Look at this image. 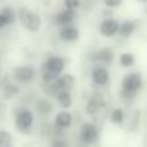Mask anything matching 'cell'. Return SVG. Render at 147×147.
Wrapping results in <instances>:
<instances>
[{"label": "cell", "instance_id": "obj_1", "mask_svg": "<svg viewBox=\"0 0 147 147\" xmlns=\"http://www.w3.org/2000/svg\"><path fill=\"white\" fill-rule=\"evenodd\" d=\"M142 86V76L138 72H132L124 76L121 83V97L124 99H133Z\"/></svg>", "mask_w": 147, "mask_h": 147}, {"label": "cell", "instance_id": "obj_2", "mask_svg": "<svg viewBox=\"0 0 147 147\" xmlns=\"http://www.w3.org/2000/svg\"><path fill=\"white\" fill-rule=\"evenodd\" d=\"M65 69V59L61 57H51L43 65V80L44 83L54 81Z\"/></svg>", "mask_w": 147, "mask_h": 147}, {"label": "cell", "instance_id": "obj_3", "mask_svg": "<svg viewBox=\"0 0 147 147\" xmlns=\"http://www.w3.org/2000/svg\"><path fill=\"white\" fill-rule=\"evenodd\" d=\"M18 18H20L22 26L30 32H36L39 31L41 26V18L39 14H36L35 12L30 10L26 7H21L18 9Z\"/></svg>", "mask_w": 147, "mask_h": 147}, {"label": "cell", "instance_id": "obj_4", "mask_svg": "<svg viewBox=\"0 0 147 147\" xmlns=\"http://www.w3.org/2000/svg\"><path fill=\"white\" fill-rule=\"evenodd\" d=\"M34 115L30 110L21 109L16 112V127L21 133H28L32 127Z\"/></svg>", "mask_w": 147, "mask_h": 147}, {"label": "cell", "instance_id": "obj_5", "mask_svg": "<svg viewBox=\"0 0 147 147\" xmlns=\"http://www.w3.org/2000/svg\"><path fill=\"white\" fill-rule=\"evenodd\" d=\"M98 138V129L92 123H85L83 124L80 129V141L84 145H93Z\"/></svg>", "mask_w": 147, "mask_h": 147}, {"label": "cell", "instance_id": "obj_6", "mask_svg": "<svg viewBox=\"0 0 147 147\" xmlns=\"http://www.w3.org/2000/svg\"><path fill=\"white\" fill-rule=\"evenodd\" d=\"M13 75H14L16 80H18L20 83L27 84L30 81H32L34 78H35V70L31 66H20L17 69H14Z\"/></svg>", "mask_w": 147, "mask_h": 147}, {"label": "cell", "instance_id": "obj_7", "mask_svg": "<svg viewBox=\"0 0 147 147\" xmlns=\"http://www.w3.org/2000/svg\"><path fill=\"white\" fill-rule=\"evenodd\" d=\"M119 30V22L116 20H112V18H107L99 26V32L102 34L106 38H110V36L115 35Z\"/></svg>", "mask_w": 147, "mask_h": 147}, {"label": "cell", "instance_id": "obj_8", "mask_svg": "<svg viewBox=\"0 0 147 147\" xmlns=\"http://www.w3.org/2000/svg\"><path fill=\"white\" fill-rule=\"evenodd\" d=\"M90 59L94 62H102V63H111L114 61V52L109 48L101 49L98 52H94L90 56Z\"/></svg>", "mask_w": 147, "mask_h": 147}, {"label": "cell", "instance_id": "obj_9", "mask_svg": "<svg viewBox=\"0 0 147 147\" xmlns=\"http://www.w3.org/2000/svg\"><path fill=\"white\" fill-rule=\"evenodd\" d=\"M105 107V102L102 99L101 96H93L86 103V114L88 115H96L99 110H102Z\"/></svg>", "mask_w": 147, "mask_h": 147}, {"label": "cell", "instance_id": "obj_10", "mask_svg": "<svg viewBox=\"0 0 147 147\" xmlns=\"http://www.w3.org/2000/svg\"><path fill=\"white\" fill-rule=\"evenodd\" d=\"M59 38L65 41H75L79 38V31L76 27L71 25H66L59 31Z\"/></svg>", "mask_w": 147, "mask_h": 147}, {"label": "cell", "instance_id": "obj_11", "mask_svg": "<svg viewBox=\"0 0 147 147\" xmlns=\"http://www.w3.org/2000/svg\"><path fill=\"white\" fill-rule=\"evenodd\" d=\"M75 20V10L74 9H65L62 12H59L56 16V23L61 26H66V25H71V22Z\"/></svg>", "mask_w": 147, "mask_h": 147}, {"label": "cell", "instance_id": "obj_12", "mask_svg": "<svg viewBox=\"0 0 147 147\" xmlns=\"http://www.w3.org/2000/svg\"><path fill=\"white\" fill-rule=\"evenodd\" d=\"M56 84L59 90H71L74 84H75V79L71 74H65V75L56 79Z\"/></svg>", "mask_w": 147, "mask_h": 147}, {"label": "cell", "instance_id": "obj_13", "mask_svg": "<svg viewBox=\"0 0 147 147\" xmlns=\"http://www.w3.org/2000/svg\"><path fill=\"white\" fill-rule=\"evenodd\" d=\"M92 78H93V81L97 84V85H105L109 81V71H107L105 67H96L92 72Z\"/></svg>", "mask_w": 147, "mask_h": 147}, {"label": "cell", "instance_id": "obj_14", "mask_svg": "<svg viewBox=\"0 0 147 147\" xmlns=\"http://www.w3.org/2000/svg\"><path fill=\"white\" fill-rule=\"evenodd\" d=\"M72 124V115L67 111H61L56 116V125L61 129L69 128Z\"/></svg>", "mask_w": 147, "mask_h": 147}, {"label": "cell", "instance_id": "obj_15", "mask_svg": "<svg viewBox=\"0 0 147 147\" xmlns=\"http://www.w3.org/2000/svg\"><path fill=\"white\" fill-rule=\"evenodd\" d=\"M136 27H137V23H136L134 21H125L121 25H119L117 32H119L123 38H128V36H130L136 31Z\"/></svg>", "mask_w": 147, "mask_h": 147}, {"label": "cell", "instance_id": "obj_16", "mask_svg": "<svg viewBox=\"0 0 147 147\" xmlns=\"http://www.w3.org/2000/svg\"><path fill=\"white\" fill-rule=\"evenodd\" d=\"M57 101L58 103L61 105L63 109H69L70 106L72 105V97L70 90H58V93L56 94Z\"/></svg>", "mask_w": 147, "mask_h": 147}, {"label": "cell", "instance_id": "obj_17", "mask_svg": "<svg viewBox=\"0 0 147 147\" xmlns=\"http://www.w3.org/2000/svg\"><path fill=\"white\" fill-rule=\"evenodd\" d=\"M36 110H38L39 114L41 115H49L52 111H53V105L49 99H45V98H41L36 103Z\"/></svg>", "mask_w": 147, "mask_h": 147}, {"label": "cell", "instance_id": "obj_18", "mask_svg": "<svg viewBox=\"0 0 147 147\" xmlns=\"http://www.w3.org/2000/svg\"><path fill=\"white\" fill-rule=\"evenodd\" d=\"M18 92H20V88H18L17 85L8 83V84H5L4 88H3V96H4L7 99H10L14 96H17Z\"/></svg>", "mask_w": 147, "mask_h": 147}, {"label": "cell", "instance_id": "obj_19", "mask_svg": "<svg viewBox=\"0 0 147 147\" xmlns=\"http://www.w3.org/2000/svg\"><path fill=\"white\" fill-rule=\"evenodd\" d=\"M1 14L3 17L5 18V22H7V25H13L16 21V17H17V14H16L14 9L10 7H5L4 9L1 10Z\"/></svg>", "mask_w": 147, "mask_h": 147}, {"label": "cell", "instance_id": "obj_20", "mask_svg": "<svg viewBox=\"0 0 147 147\" xmlns=\"http://www.w3.org/2000/svg\"><path fill=\"white\" fill-rule=\"evenodd\" d=\"M140 117H141V112L138 111V110H136V111L133 112L130 120H129V125H128V128H129L130 132H136V130L138 129V127H140V123H141Z\"/></svg>", "mask_w": 147, "mask_h": 147}, {"label": "cell", "instance_id": "obj_21", "mask_svg": "<svg viewBox=\"0 0 147 147\" xmlns=\"http://www.w3.org/2000/svg\"><path fill=\"white\" fill-rule=\"evenodd\" d=\"M13 137L10 133L5 130H0V147H13Z\"/></svg>", "mask_w": 147, "mask_h": 147}, {"label": "cell", "instance_id": "obj_22", "mask_svg": "<svg viewBox=\"0 0 147 147\" xmlns=\"http://www.w3.org/2000/svg\"><path fill=\"white\" fill-rule=\"evenodd\" d=\"M112 123L115 124H121L124 121V111L121 109H115L114 111L111 112V116H110Z\"/></svg>", "mask_w": 147, "mask_h": 147}, {"label": "cell", "instance_id": "obj_23", "mask_svg": "<svg viewBox=\"0 0 147 147\" xmlns=\"http://www.w3.org/2000/svg\"><path fill=\"white\" fill-rule=\"evenodd\" d=\"M134 63V56L132 53H123L120 56V65L124 67H129Z\"/></svg>", "mask_w": 147, "mask_h": 147}, {"label": "cell", "instance_id": "obj_24", "mask_svg": "<svg viewBox=\"0 0 147 147\" xmlns=\"http://www.w3.org/2000/svg\"><path fill=\"white\" fill-rule=\"evenodd\" d=\"M63 3H65V7H66L67 9H74V10H75L76 8L80 7V4H81L80 0H65Z\"/></svg>", "mask_w": 147, "mask_h": 147}, {"label": "cell", "instance_id": "obj_25", "mask_svg": "<svg viewBox=\"0 0 147 147\" xmlns=\"http://www.w3.org/2000/svg\"><path fill=\"white\" fill-rule=\"evenodd\" d=\"M107 8H116L121 4V0H103Z\"/></svg>", "mask_w": 147, "mask_h": 147}, {"label": "cell", "instance_id": "obj_26", "mask_svg": "<svg viewBox=\"0 0 147 147\" xmlns=\"http://www.w3.org/2000/svg\"><path fill=\"white\" fill-rule=\"evenodd\" d=\"M52 147H69V145L63 140H56L52 143Z\"/></svg>", "mask_w": 147, "mask_h": 147}, {"label": "cell", "instance_id": "obj_27", "mask_svg": "<svg viewBox=\"0 0 147 147\" xmlns=\"http://www.w3.org/2000/svg\"><path fill=\"white\" fill-rule=\"evenodd\" d=\"M5 26H8L7 22H5V18L3 17V14L0 13V30H1V28H4Z\"/></svg>", "mask_w": 147, "mask_h": 147}, {"label": "cell", "instance_id": "obj_28", "mask_svg": "<svg viewBox=\"0 0 147 147\" xmlns=\"http://www.w3.org/2000/svg\"><path fill=\"white\" fill-rule=\"evenodd\" d=\"M4 115H5V106L3 103H0V120L4 117Z\"/></svg>", "mask_w": 147, "mask_h": 147}, {"label": "cell", "instance_id": "obj_29", "mask_svg": "<svg viewBox=\"0 0 147 147\" xmlns=\"http://www.w3.org/2000/svg\"><path fill=\"white\" fill-rule=\"evenodd\" d=\"M136 1H138V3H142V4H145V3H147V0H136Z\"/></svg>", "mask_w": 147, "mask_h": 147}, {"label": "cell", "instance_id": "obj_30", "mask_svg": "<svg viewBox=\"0 0 147 147\" xmlns=\"http://www.w3.org/2000/svg\"><path fill=\"white\" fill-rule=\"evenodd\" d=\"M145 147H147V137L145 138Z\"/></svg>", "mask_w": 147, "mask_h": 147}, {"label": "cell", "instance_id": "obj_31", "mask_svg": "<svg viewBox=\"0 0 147 147\" xmlns=\"http://www.w3.org/2000/svg\"><path fill=\"white\" fill-rule=\"evenodd\" d=\"M146 12H147V9H146Z\"/></svg>", "mask_w": 147, "mask_h": 147}]
</instances>
